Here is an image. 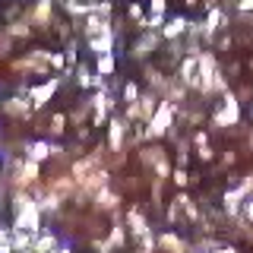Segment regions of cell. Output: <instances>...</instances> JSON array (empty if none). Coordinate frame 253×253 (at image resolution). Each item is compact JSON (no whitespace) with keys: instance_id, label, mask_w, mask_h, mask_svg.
Here are the masks:
<instances>
[{"instance_id":"obj_1","label":"cell","mask_w":253,"mask_h":253,"mask_svg":"<svg viewBox=\"0 0 253 253\" xmlns=\"http://www.w3.org/2000/svg\"><path fill=\"white\" fill-rule=\"evenodd\" d=\"M149 124H152V126H149V136H162V133L168 130V124H171V108H168V105H162V108L155 111V117H152Z\"/></svg>"},{"instance_id":"obj_2","label":"cell","mask_w":253,"mask_h":253,"mask_svg":"<svg viewBox=\"0 0 253 253\" xmlns=\"http://www.w3.org/2000/svg\"><path fill=\"white\" fill-rule=\"evenodd\" d=\"M54 89H57V79H51V83H44V85H38V89H32V105H44V101L54 95Z\"/></svg>"},{"instance_id":"obj_3","label":"cell","mask_w":253,"mask_h":253,"mask_svg":"<svg viewBox=\"0 0 253 253\" xmlns=\"http://www.w3.org/2000/svg\"><path fill=\"white\" fill-rule=\"evenodd\" d=\"M237 121V101L231 95H225V111L218 114V124H234Z\"/></svg>"},{"instance_id":"obj_4","label":"cell","mask_w":253,"mask_h":253,"mask_svg":"<svg viewBox=\"0 0 253 253\" xmlns=\"http://www.w3.org/2000/svg\"><path fill=\"white\" fill-rule=\"evenodd\" d=\"M92 51L95 54H111V32H101V35L92 38Z\"/></svg>"},{"instance_id":"obj_5","label":"cell","mask_w":253,"mask_h":253,"mask_svg":"<svg viewBox=\"0 0 253 253\" xmlns=\"http://www.w3.org/2000/svg\"><path fill=\"white\" fill-rule=\"evenodd\" d=\"M47 155H54V152H51V146H44V142H32V146H29V158H32V162H42V158H47Z\"/></svg>"},{"instance_id":"obj_6","label":"cell","mask_w":253,"mask_h":253,"mask_svg":"<svg viewBox=\"0 0 253 253\" xmlns=\"http://www.w3.org/2000/svg\"><path fill=\"white\" fill-rule=\"evenodd\" d=\"M136 108H139V117H142V121H149V117H152V111H155V98H152V95H146V98L136 101Z\"/></svg>"},{"instance_id":"obj_7","label":"cell","mask_w":253,"mask_h":253,"mask_svg":"<svg viewBox=\"0 0 253 253\" xmlns=\"http://www.w3.org/2000/svg\"><path fill=\"white\" fill-rule=\"evenodd\" d=\"M184 29H187V19H184V16H177V19H171L168 26H165V35H168V38H174V35H180Z\"/></svg>"},{"instance_id":"obj_8","label":"cell","mask_w":253,"mask_h":253,"mask_svg":"<svg viewBox=\"0 0 253 253\" xmlns=\"http://www.w3.org/2000/svg\"><path fill=\"white\" fill-rule=\"evenodd\" d=\"M121 139H124V124L121 121H111V146L121 149Z\"/></svg>"},{"instance_id":"obj_9","label":"cell","mask_w":253,"mask_h":253,"mask_svg":"<svg viewBox=\"0 0 253 253\" xmlns=\"http://www.w3.org/2000/svg\"><path fill=\"white\" fill-rule=\"evenodd\" d=\"M225 26V16H221L218 10H212L209 13V22H206V32H215V29H221Z\"/></svg>"},{"instance_id":"obj_10","label":"cell","mask_w":253,"mask_h":253,"mask_svg":"<svg viewBox=\"0 0 253 253\" xmlns=\"http://www.w3.org/2000/svg\"><path fill=\"white\" fill-rule=\"evenodd\" d=\"M130 225H133V231H136V234H146L149 231V228H146V218H142L139 212H130Z\"/></svg>"},{"instance_id":"obj_11","label":"cell","mask_w":253,"mask_h":253,"mask_svg":"<svg viewBox=\"0 0 253 253\" xmlns=\"http://www.w3.org/2000/svg\"><path fill=\"white\" fill-rule=\"evenodd\" d=\"M162 244H165L168 250H174V253H184V244H180L174 234H165V237H162Z\"/></svg>"},{"instance_id":"obj_12","label":"cell","mask_w":253,"mask_h":253,"mask_svg":"<svg viewBox=\"0 0 253 253\" xmlns=\"http://www.w3.org/2000/svg\"><path fill=\"white\" fill-rule=\"evenodd\" d=\"M114 70V57L111 54H101V60H98V73H111Z\"/></svg>"},{"instance_id":"obj_13","label":"cell","mask_w":253,"mask_h":253,"mask_svg":"<svg viewBox=\"0 0 253 253\" xmlns=\"http://www.w3.org/2000/svg\"><path fill=\"white\" fill-rule=\"evenodd\" d=\"M6 111H10V114H26L29 105H26V101H19V98H13L10 105H6Z\"/></svg>"},{"instance_id":"obj_14","label":"cell","mask_w":253,"mask_h":253,"mask_svg":"<svg viewBox=\"0 0 253 253\" xmlns=\"http://www.w3.org/2000/svg\"><path fill=\"white\" fill-rule=\"evenodd\" d=\"M114 203H117V200H114L111 193H98V206H105V209H111Z\"/></svg>"},{"instance_id":"obj_15","label":"cell","mask_w":253,"mask_h":253,"mask_svg":"<svg viewBox=\"0 0 253 253\" xmlns=\"http://www.w3.org/2000/svg\"><path fill=\"white\" fill-rule=\"evenodd\" d=\"M124 98L130 101V105H133V101H136V85H133V83H130V85H126V89H124Z\"/></svg>"},{"instance_id":"obj_16","label":"cell","mask_w":253,"mask_h":253,"mask_svg":"<svg viewBox=\"0 0 253 253\" xmlns=\"http://www.w3.org/2000/svg\"><path fill=\"white\" fill-rule=\"evenodd\" d=\"M51 130H54V133H60V130H63V114L54 117V126H51Z\"/></svg>"},{"instance_id":"obj_17","label":"cell","mask_w":253,"mask_h":253,"mask_svg":"<svg viewBox=\"0 0 253 253\" xmlns=\"http://www.w3.org/2000/svg\"><path fill=\"white\" fill-rule=\"evenodd\" d=\"M174 180H177V184L184 187V184H187V171H177V174H174Z\"/></svg>"},{"instance_id":"obj_18","label":"cell","mask_w":253,"mask_h":253,"mask_svg":"<svg viewBox=\"0 0 253 253\" xmlns=\"http://www.w3.org/2000/svg\"><path fill=\"white\" fill-rule=\"evenodd\" d=\"M165 10V0H152V13H162Z\"/></svg>"},{"instance_id":"obj_19","label":"cell","mask_w":253,"mask_h":253,"mask_svg":"<svg viewBox=\"0 0 253 253\" xmlns=\"http://www.w3.org/2000/svg\"><path fill=\"white\" fill-rule=\"evenodd\" d=\"M247 221H253V200H247Z\"/></svg>"},{"instance_id":"obj_20","label":"cell","mask_w":253,"mask_h":253,"mask_svg":"<svg viewBox=\"0 0 253 253\" xmlns=\"http://www.w3.org/2000/svg\"><path fill=\"white\" fill-rule=\"evenodd\" d=\"M241 10H253V0H241Z\"/></svg>"},{"instance_id":"obj_21","label":"cell","mask_w":253,"mask_h":253,"mask_svg":"<svg viewBox=\"0 0 253 253\" xmlns=\"http://www.w3.org/2000/svg\"><path fill=\"white\" fill-rule=\"evenodd\" d=\"M218 253H237V250H231V247H225V250H218Z\"/></svg>"}]
</instances>
